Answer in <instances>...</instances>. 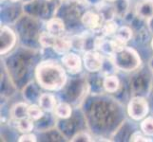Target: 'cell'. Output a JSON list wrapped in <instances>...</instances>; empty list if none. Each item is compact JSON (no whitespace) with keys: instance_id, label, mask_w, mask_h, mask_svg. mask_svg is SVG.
I'll return each instance as SVG.
<instances>
[{"instance_id":"cell-9","label":"cell","mask_w":153,"mask_h":142,"mask_svg":"<svg viewBox=\"0 0 153 142\" xmlns=\"http://www.w3.org/2000/svg\"><path fill=\"white\" fill-rule=\"evenodd\" d=\"M71 41L66 37H60L56 36L54 44L52 46V49L58 54H65L71 49Z\"/></svg>"},{"instance_id":"cell-27","label":"cell","mask_w":153,"mask_h":142,"mask_svg":"<svg viewBox=\"0 0 153 142\" xmlns=\"http://www.w3.org/2000/svg\"><path fill=\"white\" fill-rule=\"evenodd\" d=\"M151 46H152V49H153V39H152V42H151Z\"/></svg>"},{"instance_id":"cell-2","label":"cell","mask_w":153,"mask_h":142,"mask_svg":"<svg viewBox=\"0 0 153 142\" xmlns=\"http://www.w3.org/2000/svg\"><path fill=\"white\" fill-rule=\"evenodd\" d=\"M113 64L123 71H132L141 64L138 53L131 47L126 46L121 51L113 53Z\"/></svg>"},{"instance_id":"cell-21","label":"cell","mask_w":153,"mask_h":142,"mask_svg":"<svg viewBox=\"0 0 153 142\" xmlns=\"http://www.w3.org/2000/svg\"><path fill=\"white\" fill-rule=\"evenodd\" d=\"M130 141H135V142H140V141H143V142H149L151 141V139H149V138L146 136V135H143L141 133H135L134 135H132V136L130 138Z\"/></svg>"},{"instance_id":"cell-26","label":"cell","mask_w":153,"mask_h":142,"mask_svg":"<svg viewBox=\"0 0 153 142\" xmlns=\"http://www.w3.org/2000/svg\"><path fill=\"white\" fill-rule=\"evenodd\" d=\"M10 1H12V2H17V1H19V0H10Z\"/></svg>"},{"instance_id":"cell-16","label":"cell","mask_w":153,"mask_h":142,"mask_svg":"<svg viewBox=\"0 0 153 142\" xmlns=\"http://www.w3.org/2000/svg\"><path fill=\"white\" fill-rule=\"evenodd\" d=\"M118 30L117 24L112 20H108L102 27V32L105 36H111Z\"/></svg>"},{"instance_id":"cell-18","label":"cell","mask_w":153,"mask_h":142,"mask_svg":"<svg viewBox=\"0 0 153 142\" xmlns=\"http://www.w3.org/2000/svg\"><path fill=\"white\" fill-rule=\"evenodd\" d=\"M43 109H42L39 106H37V105H30V106L28 107V117L30 118L33 120H37L39 118H41L42 117H43Z\"/></svg>"},{"instance_id":"cell-15","label":"cell","mask_w":153,"mask_h":142,"mask_svg":"<svg viewBox=\"0 0 153 142\" xmlns=\"http://www.w3.org/2000/svg\"><path fill=\"white\" fill-rule=\"evenodd\" d=\"M17 129L21 133H30L33 129V122L30 118H25L17 120Z\"/></svg>"},{"instance_id":"cell-19","label":"cell","mask_w":153,"mask_h":142,"mask_svg":"<svg viewBox=\"0 0 153 142\" xmlns=\"http://www.w3.org/2000/svg\"><path fill=\"white\" fill-rule=\"evenodd\" d=\"M132 36V31L128 27H121L118 29L117 32L115 33V37L124 41L125 43H128Z\"/></svg>"},{"instance_id":"cell-5","label":"cell","mask_w":153,"mask_h":142,"mask_svg":"<svg viewBox=\"0 0 153 142\" xmlns=\"http://www.w3.org/2000/svg\"><path fill=\"white\" fill-rule=\"evenodd\" d=\"M15 44V34L8 27H1V54L7 53Z\"/></svg>"},{"instance_id":"cell-20","label":"cell","mask_w":153,"mask_h":142,"mask_svg":"<svg viewBox=\"0 0 153 142\" xmlns=\"http://www.w3.org/2000/svg\"><path fill=\"white\" fill-rule=\"evenodd\" d=\"M141 129L146 135H153V118L149 117L145 118L141 123Z\"/></svg>"},{"instance_id":"cell-22","label":"cell","mask_w":153,"mask_h":142,"mask_svg":"<svg viewBox=\"0 0 153 142\" xmlns=\"http://www.w3.org/2000/svg\"><path fill=\"white\" fill-rule=\"evenodd\" d=\"M71 141H83V142H88V141H91V138L89 135H88L85 133H79L77 134L75 136H73V138L71 139Z\"/></svg>"},{"instance_id":"cell-8","label":"cell","mask_w":153,"mask_h":142,"mask_svg":"<svg viewBox=\"0 0 153 142\" xmlns=\"http://www.w3.org/2000/svg\"><path fill=\"white\" fill-rule=\"evenodd\" d=\"M82 22L88 29H95L101 26V17L99 14L93 12H88L83 15Z\"/></svg>"},{"instance_id":"cell-4","label":"cell","mask_w":153,"mask_h":142,"mask_svg":"<svg viewBox=\"0 0 153 142\" xmlns=\"http://www.w3.org/2000/svg\"><path fill=\"white\" fill-rule=\"evenodd\" d=\"M84 65L86 69L89 72H97L102 68L103 58L99 52L95 50H89L84 55Z\"/></svg>"},{"instance_id":"cell-1","label":"cell","mask_w":153,"mask_h":142,"mask_svg":"<svg viewBox=\"0 0 153 142\" xmlns=\"http://www.w3.org/2000/svg\"><path fill=\"white\" fill-rule=\"evenodd\" d=\"M35 77L42 87L51 91L59 90L67 81L66 73L62 66L52 61H46L38 65Z\"/></svg>"},{"instance_id":"cell-3","label":"cell","mask_w":153,"mask_h":142,"mask_svg":"<svg viewBox=\"0 0 153 142\" xmlns=\"http://www.w3.org/2000/svg\"><path fill=\"white\" fill-rule=\"evenodd\" d=\"M149 106L146 99L142 97H135L129 102L128 105V116L135 120L144 118L149 113Z\"/></svg>"},{"instance_id":"cell-17","label":"cell","mask_w":153,"mask_h":142,"mask_svg":"<svg viewBox=\"0 0 153 142\" xmlns=\"http://www.w3.org/2000/svg\"><path fill=\"white\" fill-rule=\"evenodd\" d=\"M56 39V36L48 32H43L39 37V42L40 44L45 46V47H52L54 44V41Z\"/></svg>"},{"instance_id":"cell-24","label":"cell","mask_w":153,"mask_h":142,"mask_svg":"<svg viewBox=\"0 0 153 142\" xmlns=\"http://www.w3.org/2000/svg\"><path fill=\"white\" fill-rule=\"evenodd\" d=\"M105 1H108V2H114V1H116V0H105Z\"/></svg>"},{"instance_id":"cell-13","label":"cell","mask_w":153,"mask_h":142,"mask_svg":"<svg viewBox=\"0 0 153 142\" xmlns=\"http://www.w3.org/2000/svg\"><path fill=\"white\" fill-rule=\"evenodd\" d=\"M120 82L116 76H108L104 81V87L108 92L114 93L119 89Z\"/></svg>"},{"instance_id":"cell-12","label":"cell","mask_w":153,"mask_h":142,"mask_svg":"<svg viewBox=\"0 0 153 142\" xmlns=\"http://www.w3.org/2000/svg\"><path fill=\"white\" fill-rule=\"evenodd\" d=\"M28 105L25 103H17L12 110V116L14 119L20 120L28 117Z\"/></svg>"},{"instance_id":"cell-23","label":"cell","mask_w":153,"mask_h":142,"mask_svg":"<svg viewBox=\"0 0 153 142\" xmlns=\"http://www.w3.org/2000/svg\"><path fill=\"white\" fill-rule=\"evenodd\" d=\"M36 140H37V139H36V136L34 135H31V134H29V133H26L23 135H21L19 138V139H18L19 142H27V141L35 142Z\"/></svg>"},{"instance_id":"cell-10","label":"cell","mask_w":153,"mask_h":142,"mask_svg":"<svg viewBox=\"0 0 153 142\" xmlns=\"http://www.w3.org/2000/svg\"><path fill=\"white\" fill-rule=\"evenodd\" d=\"M47 29L51 34L55 36H60L65 30V24L63 22V20H61L60 18L51 19L47 23Z\"/></svg>"},{"instance_id":"cell-14","label":"cell","mask_w":153,"mask_h":142,"mask_svg":"<svg viewBox=\"0 0 153 142\" xmlns=\"http://www.w3.org/2000/svg\"><path fill=\"white\" fill-rule=\"evenodd\" d=\"M54 112L58 118H68L71 115V106L66 102H61L55 106Z\"/></svg>"},{"instance_id":"cell-11","label":"cell","mask_w":153,"mask_h":142,"mask_svg":"<svg viewBox=\"0 0 153 142\" xmlns=\"http://www.w3.org/2000/svg\"><path fill=\"white\" fill-rule=\"evenodd\" d=\"M39 105L45 111H52L55 109L56 101L51 94H43L39 98Z\"/></svg>"},{"instance_id":"cell-6","label":"cell","mask_w":153,"mask_h":142,"mask_svg":"<svg viewBox=\"0 0 153 142\" xmlns=\"http://www.w3.org/2000/svg\"><path fill=\"white\" fill-rule=\"evenodd\" d=\"M63 65L71 73H77L81 70L82 62L80 57L74 53H68L62 58Z\"/></svg>"},{"instance_id":"cell-7","label":"cell","mask_w":153,"mask_h":142,"mask_svg":"<svg viewBox=\"0 0 153 142\" xmlns=\"http://www.w3.org/2000/svg\"><path fill=\"white\" fill-rule=\"evenodd\" d=\"M136 13L144 19L153 17V0H142L136 6Z\"/></svg>"},{"instance_id":"cell-25","label":"cell","mask_w":153,"mask_h":142,"mask_svg":"<svg viewBox=\"0 0 153 142\" xmlns=\"http://www.w3.org/2000/svg\"><path fill=\"white\" fill-rule=\"evenodd\" d=\"M67 1H70V2H75L77 0H67Z\"/></svg>"}]
</instances>
